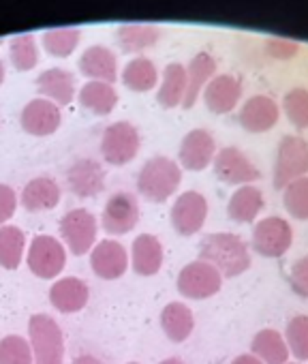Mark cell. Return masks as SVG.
Returning a JSON list of instances; mask_svg holds the SVG:
<instances>
[{
  "label": "cell",
  "instance_id": "cell-22",
  "mask_svg": "<svg viewBox=\"0 0 308 364\" xmlns=\"http://www.w3.org/2000/svg\"><path fill=\"white\" fill-rule=\"evenodd\" d=\"M263 208H265L263 191L259 187H255V185L238 187L231 193L229 202H227V215H229V219L233 223H240V225L255 223Z\"/></svg>",
  "mask_w": 308,
  "mask_h": 364
},
{
  "label": "cell",
  "instance_id": "cell-21",
  "mask_svg": "<svg viewBox=\"0 0 308 364\" xmlns=\"http://www.w3.org/2000/svg\"><path fill=\"white\" fill-rule=\"evenodd\" d=\"M90 300V287L77 277L58 279L50 289V302L60 313H79Z\"/></svg>",
  "mask_w": 308,
  "mask_h": 364
},
{
  "label": "cell",
  "instance_id": "cell-35",
  "mask_svg": "<svg viewBox=\"0 0 308 364\" xmlns=\"http://www.w3.org/2000/svg\"><path fill=\"white\" fill-rule=\"evenodd\" d=\"M285 341L289 347V353L297 362L308 360V315H295L287 321L285 328Z\"/></svg>",
  "mask_w": 308,
  "mask_h": 364
},
{
  "label": "cell",
  "instance_id": "cell-4",
  "mask_svg": "<svg viewBox=\"0 0 308 364\" xmlns=\"http://www.w3.org/2000/svg\"><path fill=\"white\" fill-rule=\"evenodd\" d=\"M308 176V141L299 135H285L278 141L274 165H272V185L282 191L289 182Z\"/></svg>",
  "mask_w": 308,
  "mask_h": 364
},
{
  "label": "cell",
  "instance_id": "cell-38",
  "mask_svg": "<svg viewBox=\"0 0 308 364\" xmlns=\"http://www.w3.org/2000/svg\"><path fill=\"white\" fill-rule=\"evenodd\" d=\"M11 60H13L16 69H20V71L35 69V65L39 60V52H37L35 39L31 35H22V37L13 39V43H11Z\"/></svg>",
  "mask_w": 308,
  "mask_h": 364
},
{
  "label": "cell",
  "instance_id": "cell-31",
  "mask_svg": "<svg viewBox=\"0 0 308 364\" xmlns=\"http://www.w3.org/2000/svg\"><path fill=\"white\" fill-rule=\"evenodd\" d=\"M122 82L133 92H150L154 86L159 84V71L150 58L137 56L124 67Z\"/></svg>",
  "mask_w": 308,
  "mask_h": 364
},
{
  "label": "cell",
  "instance_id": "cell-34",
  "mask_svg": "<svg viewBox=\"0 0 308 364\" xmlns=\"http://www.w3.org/2000/svg\"><path fill=\"white\" fill-rule=\"evenodd\" d=\"M280 109L297 131L308 129V90L306 88L297 86V88H291L289 92H285Z\"/></svg>",
  "mask_w": 308,
  "mask_h": 364
},
{
  "label": "cell",
  "instance_id": "cell-42",
  "mask_svg": "<svg viewBox=\"0 0 308 364\" xmlns=\"http://www.w3.org/2000/svg\"><path fill=\"white\" fill-rule=\"evenodd\" d=\"M231 364H263L259 358H255L253 353H240L231 360Z\"/></svg>",
  "mask_w": 308,
  "mask_h": 364
},
{
  "label": "cell",
  "instance_id": "cell-43",
  "mask_svg": "<svg viewBox=\"0 0 308 364\" xmlns=\"http://www.w3.org/2000/svg\"><path fill=\"white\" fill-rule=\"evenodd\" d=\"M71 364H103L97 355H90V353H84V355H77Z\"/></svg>",
  "mask_w": 308,
  "mask_h": 364
},
{
  "label": "cell",
  "instance_id": "cell-6",
  "mask_svg": "<svg viewBox=\"0 0 308 364\" xmlns=\"http://www.w3.org/2000/svg\"><path fill=\"white\" fill-rule=\"evenodd\" d=\"M99 148H101L105 163H109L114 167H122L137 156V152L141 148V135L133 122L120 120V122L109 124L103 131Z\"/></svg>",
  "mask_w": 308,
  "mask_h": 364
},
{
  "label": "cell",
  "instance_id": "cell-8",
  "mask_svg": "<svg viewBox=\"0 0 308 364\" xmlns=\"http://www.w3.org/2000/svg\"><path fill=\"white\" fill-rule=\"evenodd\" d=\"M28 270L39 279H56L67 266V249L65 245L48 234H39L33 238L26 253Z\"/></svg>",
  "mask_w": 308,
  "mask_h": 364
},
{
  "label": "cell",
  "instance_id": "cell-41",
  "mask_svg": "<svg viewBox=\"0 0 308 364\" xmlns=\"http://www.w3.org/2000/svg\"><path fill=\"white\" fill-rule=\"evenodd\" d=\"M18 210V193L9 185H0V228L7 225Z\"/></svg>",
  "mask_w": 308,
  "mask_h": 364
},
{
  "label": "cell",
  "instance_id": "cell-23",
  "mask_svg": "<svg viewBox=\"0 0 308 364\" xmlns=\"http://www.w3.org/2000/svg\"><path fill=\"white\" fill-rule=\"evenodd\" d=\"M214 73H216V60L208 52H199L197 56H193V60L187 67V92L182 99L185 109L197 103V99L202 97L204 88L214 77Z\"/></svg>",
  "mask_w": 308,
  "mask_h": 364
},
{
  "label": "cell",
  "instance_id": "cell-19",
  "mask_svg": "<svg viewBox=\"0 0 308 364\" xmlns=\"http://www.w3.org/2000/svg\"><path fill=\"white\" fill-rule=\"evenodd\" d=\"M60 122V107L50 99H33L22 109V129L35 137H48L56 133Z\"/></svg>",
  "mask_w": 308,
  "mask_h": 364
},
{
  "label": "cell",
  "instance_id": "cell-40",
  "mask_svg": "<svg viewBox=\"0 0 308 364\" xmlns=\"http://www.w3.org/2000/svg\"><path fill=\"white\" fill-rule=\"evenodd\" d=\"M287 281H289V287H291V291H293L295 296L308 300V255L299 257V259L291 266Z\"/></svg>",
  "mask_w": 308,
  "mask_h": 364
},
{
  "label": "cell",
  "instance_id": "cell-12",
  "mask_svg": "<svg viewBox=\"0 0 308 364\" xmlns=\"http://www.w3.org/2000/svg\"><path fill=\"white\" fill-rule=\"evenodd\" d=\"M139 217H141V210H139L137 198L128 191H116L114 196H109L103 208L101 223L109 236H124L137 228Z\"/></svg>",
  "mask_w": 308,
  "mask_h": 364
},
{
  "label": "cell",
  "instance_id": "cell-1",
  "mask_svg": "<svg viewBox=\"0 0 308 364\" xmlns=\"http://www.w3.org/2000/svg\"><path fill=\"white\" fill-rule=\"evenodd\" d=\"M199 259L212 264L223 279H236L251 268L248 245L231 232H214L202 238Z\"/></svg>",
  "mask_w": 308,
  "mask_h": 364
},
{
  "label": "cell",
  "instance_id": "cell-37",
  "mask_svg": "<svg viewBox=\"0 0 308 364\" xmlns=\"http://www.w3.org/2000/svg\"><path fill=\"white\" fill-rule=\"evenodd\" d=\"M43 43L50 54L69 56L79 43V31L77 28H54L43 35Z\"/></svg>",
  "mask_w": 308,
  "mask_h": 364
},
{
  "label": "cell",
  "instance_id": "cell-9",
  "mask_svg": "<svg viewBox=\"0 0 308 364\" xmlns=\"http://www.w3.org/2000/svg\"><path fill=\"white\" fill-rule=\"evenodd\" d=\"M214 176L221 180L223 185L229 187H244V185H255L257 180H261L259 167L236 146H227L214 154L212 161Z\"/></svg>",
  "mask_w": 308,
  "mask_h": 364
},
{
  "label": "cell",
  "instance_id": "cell-13",
  "mask_svg": "<svg viewBox=\"0 0 308 364\" xmlns=\"http://www.w3.org/2000/svg\"><path fill=\"white\" fill-rule=\"evenodd\" d=\"M280 120V105L268 95H253L244 101L238 122L248 133H268Z\"/></svg>",
  "mask_w": 308,
  "mask_h": 364
},
{
  "label": "cell",
  "instance_id": "cell-44",
  "mask_svg": "<svg viewBox=\"0 0 308 364\" xmlns=\"http://www.w3.org/2000/svg\"><path fill=\"white\" fill-rule=\"evenodd\" d=\"M159 364H185L180 358H165L163 362H159Z\"/></svg>",
  "mask_w": 308,
  "mask_h": 364
},
{
  "label": "cell",
  "instance_id": "cell-36",
  "mask_svg": "<svg viewBox=\"0 0 308 364\" xmlns=\"http://www.w3.org/2000/svg\"><path fill=\"white\" fill-rule=\"evenodd\" d=\"M0 364H35L28 338L20 334H7L0 338Z\"/></svg>",
  "mask_w": 308,
  "mask_h": 364
},
{
  "label": "cell",
  "instance_id": "cell-47",
  "mask_svg": "<svg viewBox=\"0 0 308 364\" xmlns=\"http://www.w3.org/2000/svg\"><path fill=\"white\" fill-rule=\"evenodd\" d=\"M126 364H139V362H126Z\"/></svg>",
  "mask_w": 308,
  "mask_h": 364
},
{
  "label": "cell",
  "instance_id": "cell-39",
  "mask_svg": "<svg viewBox=\"0 0 308 364\" xmlns=\"http://www.w3.org/2000/svg\"><path fill=\"white\" fill-rule=\"evenodd\" d=\"M263 48L265 54L274 60H291L299 54V41L287 37H268Z\"/></svg>",
  "mask_w": 308,
  "mask_h": 364
},
{
  "label": "cell",
  "instance_id": "cell-10",
  "mask_svg": "<svg viewBox=\"0 0 308 364\" xmlns=\"http://www.w3.org/2000/svg\"><path fill=\"white\" fill-rule=\"evenodd\" d=\"M176 287H178L180 296H185L189 300H208L221 291L223 277L212 264H208L204 259H195L180 270Z\"/></svg>",
  "mask_w": 308,
  "mask_h": 364
},
{
  "label": "cell",
  "instance_id": "cell-29",
  "mask_svg": "<svg viewBox=\"0 0 308 364\" xmlns=\"http://www.w3.org/2000/svg\"><path fill=\"white\" fill-rule=\"evenodd\" d=\"M118 103V92L107 82H88L79 90V105L97 116H107Z\"/></svg>",
  "mask_w": 308,
  "mask_h": 364
},
{
  "label": "cell",
  "instance_id": "cell-26",
  "mask_svg": "<svg viewBox=\"0 0 308 364\" xmlns=\"http://www.w3.org/2000/svg\"><path fill=\"white\" fill-rule=\"evenodd\" d=\"M161 328L172 343H185L195 328L193 311L185 302H170L161 311Z\"/></svg>",
  "mask_w": 308,
  "mask_h": 364
},
{
  "label": "cell",
  "instance_id": "cell-27",
  "mask_svg": "<svg viewBox=\"0 0 308 364\" xmlns=\"http://www.w3.org/2000/svg\"><path fill=\"white\" fill-rule=\"evenodd\" d=\"M37 88L56 105H69L75 97V80L65 69H48L39 75Z\"/></svg>",
  "mask_w": 308,
  "mask_h": 364
},
{
  "label": "cell",
  "instance_id": "cell-15",
  "mask_svg": "<svg viewBox=\"0 0 308 364\" xmlns=\"http://www.w3.org/2000/svg\"><path fill=\"white\" fill-rule=\"evenodd\" d=\"M67 185L75 198H97L105 189V169L94 159H77L67 169Z\"/></svg>",
  "mask_w": 308,
  "mask_h": 364
},
{
  "label": "cell",
  "instance_id": "cell-3",
  "mask_svg": "<svg viewBox=\"0 0 308 364\" xmlns=\"http://www.w3.org/2000/svg\"><path fill=\"white\" fill-rule=\"evenodd\" d=\"M28 343L35 364H65V336L58 321L45 313L28 319Z\"/></svg>",
  "mask_w": 308,
  "mask_h": 364
},
{
  "label": "cell",
  "instance_id": "cell-46",
  "mask_svg": "<svg viewBox=\"0 0 308 364\" xmlns=\"http://www.w3.org/2000/svg\"><path fill=\"white\" fill-rule=\"evenodd\" d=\"M285 364H299V362H285Z\"/></svg>",
  "mask_w": 308,
  "mask_h": 364
},
{
  "label": "cell",
  "instance_id": "cell-20",
  "mask_svg": "<svg viewBox=\"0 0 308 364\" xmlns=\"http://www.w3.org/2000/svg\"><path fill=\"white\" fill-rule=\"evenodd\" d=\"M60 198L62 191L58 182L50 176H39L22 189L20 202L26 213H48L60 204Z\"/></svg>",
  "mask_w": 308,
  "mask_h": 364
},
{
  "label": "cell",
  "instance_id": "cell-18",
  "mask_svg": "<svg viewBox=\"0 0 308 364\" xmlns=\"http://www.w3.org/2000/svg\"><path fill=\"white\" fill-rule=\"evenodd\" d=\"M163 245L157 236L152 234H139L131 245L128 264L137 277H154L163 268Z\"/></svg>",
  "mask_w": 308,
  "mask_h": 364
},
{
  "label": "cell",
  "instance_id": "cell-32",
  "mask_svg": "<svg viewBox=\"0 0 308 364\" xmlns=\"http://www.w3.org/2000/svg\"><path fill=\"white\" fill-rule=\"evenodd\" d=\"M159 26L152 24H124L118 31V39L126 52H141L159 41Z\"/></svg>",
  "mask_w": 308,
  "mask_h": 364
},
{
  "label": "cell",
  "instance_id": "cell-24",
  "mask_svg": "<svg viewBox=\"0 0 308 364\" xmlns=\"http://www.w3.org/2000/svg\"><path fill=\"white\" fill-rule=\"evenodd\" d=\"M79 69L92 82H107L114 84L118 80V60L116 54L103 46H92L84 52L79 60Z\"/></svg>",
  "mask_w": 308,
  "mask_h": 364
},
{
  "label": "cell",
  "instance_id": "cell-11",
  "mask_svg": "<svg viewBox=\"0 0 308 364\" xmlns=\"http://www.w3.org/2000/svg\"><path fill=\"white\" fill-rule=\"evenodd\" d=\"M206 219H208V200L199 191L180 193L170 213L172 228L185 238L199 234L206 225Z\"/></svg>",
  "mask_w": 308,
  "mask_h": 364
},
{
  "label": "cell",
  "instance_id": "cell-33",
  "mask_svg": "<svg viewBox=\"0 0 308 364\" xmlns=\"http://www.w3.org/2000/svg\"><path fill=\"white\" fill-rule=\"evenodd\" d=\"M282 206L295 221H308V176L297 178L282 189Z\"/></svg>",
  "mask_w": 308,
  "mask_h": 364
},
{
  "label": "cell",
  "instance_id": "cell-25",
  "mask_svg": "<svg viewBox=\"0 0 308 364\" xmlns=\"http://www.w3.org/2000/svg\"><path fill=\"white\" fill-rule=\"evenodd\" d=\"M251 353L259 358L263 364H285L291 355L285 336L274 328H263L253 336Z\"/></svg>",
  "mask_w": 308,
  "mask_h": 364
},
{
  "label": "cell",
  "instance_id": "cell-2",
  "mask_svg": "<svg viewBox=\"0 0 308 364\" xmlns=\"http://www.w3.org/2000/svg\"><path fill=\"white\" fill-rule=\"evenodd\" d=\"M182 167L170 156L148 159L137 173V193L152 204L167 202L180 187Z\"/></svg>",
  "mask_w": 308,
  "mask_h": 364
},
{
  "label": "cell",
  "instance_id": "cell-45",
  "mask_svg": "<svg viewBox=\"0 0 308 364\" xmlns=\"http://www.w3.org/2000/svg\"><path fill=\"white\" fill-rule=\"evenodd\" d=\"M3 82H5V65L0 63V86H3Z\"/></svg>",
  "mask_w": 308,
  "mask_h": 364
},
{
  "label": "cell",
  "instance_id": "cell-17",
  "mask_svg": "<svg viewBox=\"0 0 308 364\" xmlns=\"http://www.w3.org/2000/svg\"><path fill=\"white\" fill-rule=\"evenodd\" d=\"M206 107L212 114H229L238 107L240 99H242V82L236 75L223 73V75H214L208 86L202 92Z\"/></svg>",
  "mask_w": 308,
  "mask_h": 364
},
{
  "label": "cell",
  "instance_id": "cell-14",
  "mask_svg": "<svg viewBox=\"0 0 308 364\" xmlns=\"http://www.w3.org/2000/svg\"><path fill=\"white\" fill-rule=\"evenodd\" d=\"M214 154H216L214 135L208 129H193L182 137L178 161H180V167L189 171H204L206 167L212 165Z\"/></svg>",
  "mask_w": 308,
  "mask_h": 364
},
{
  "label": "cell",
  "instance_id": "cell-5",
  "mask_svg": "<svg viewBox=\"0 0 308 364\" xmlns=\"http://www.w3.org/2000/svg\"><path fill=\"white\" fill-rule=\"evenodd\" d=\"M293 245V228L282 217H265L253 225L251 232V249L268 259L282 257Z\"/></svg>",
  "mask_w": 308,
  "mask_h": 364
},
{
  "label": "cell",
  "instance_id": "cell-30",
  "mask_svg": "<svg viewBox=\"0 0 308 364\" xmlns=\"http://www.w3.org/2000/svg\"><path fill=\"white\" fill-rule=\"evenodd\" d=\"M26 253V234L18 225L0 228V268L18 270Z\"/></svg>",
  "mask_w": 308,
  "mask_h": 364
},
{
  "label": "cell",
  "instance_id": "cell-28",
  "mask_svg": "<svg viewBox=\"0 0 308 364\" xmlns=\"http://www.w3.org/2000/svg\"><path fill=\"white\" fill-rule=\"evenodd\" d=\"M185 92H187V67L180 63L167 65L163 71V77H161L157 101L161 103V107L174 109V107L182 105Z\"/></svg>",
  "mask_w": 308,
  "mask_h": 364
},
{
  "label": "cell",
  "instance_id": "cell-7",
  "mask_svg": "<svg viewBox=\"0 0 308 364\" xmlns=\"http://www.w3.org/2000/svg\"><path fill=\"white\" fill-rule=\"evenodd\" d=\"M60 238L62 245L69 247V251L73 255H86L92 251V247L97 245V234H99V223L97 217L86 210V208H75L69 210L62 219H60Z\"/></svg>",
  "mask_w": 308,
  "mask_h": 364
},
{
  "label": "cell",
  "instance_id": "cell-16",
  "mask_svg": "<svg viewBox=\"0 0 308 364\" xmlns=\"http://www.w3.org/2000/svg\"><path fill=\"white\" fill-rule=\"evenodd\" d=\"M92 272L103 281H116L128 270V253L118 240H101L90 251Z\"/></svg>",
  "mask_w": 308,
  "mask_h": 364
}]
</instances>
